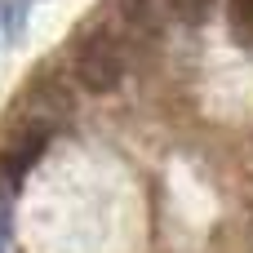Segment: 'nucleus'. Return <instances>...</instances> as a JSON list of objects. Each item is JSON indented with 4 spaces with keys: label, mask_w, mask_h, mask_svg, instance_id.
Listing matches in <instances>:
<instances>
[{
    "label": "nucleus",
    "mask_w": 253,
    "mask_h": 253,
    "mask_svg": "<svg viewBox=\"0 0 253 253\" xmlns=\"http://www.w3.org/2000/svg\"><path fill=\"white\" fill-rule=\"evenodd\" d=\"M227 27H231V40L253 53V0H227Z\"/></svg>",
    "instance_id": "obj_3"
},
{
    "label": "nucleus",
    "mask_w": 253,
    "mask_h": 253,
    "mask_svg": "<svg viewBox=\"0 0 253 253\" xmlns=\"http://www.w3.org/2000/svg\"><path fill=\"white\" fill-rule=\"evenodd\" d=\"M0 27H4V40L22 36V4L18 0H0Z\"/></svg>",
    "instance_id": "obj_5"
},
{
    "label": "nucleus",
    "mask_w": 253,
    "mask_h": 253,
    "mask_svg": "<svg viewBox=\"0 0 253 253\" xmlns=\"http://www.w3.org/2000/svg\"><path fill=\"white\" fill-rule=\"evenodd\" d=\"M44 147H49V125H44V120L18 125V129L0 142V187H4V191H18V182L31 173V165L40 160Z\"/></svg>",
    "instance_id": "obj_2"
},
{
    "label": "nucleus",
    "mask_w": 253,
    "mask_h": 253,
    "mask_svg": "<svg viewBox=\"0 0 253 253\" xmlns=\"http://www.w3.org/2000/svg\"><path fill=\"white\" fill-rule=\"evenodd\" d=\"M169 9H173V18H178V22L196 27V22H205V18H209L213 0H169Z\"/></svg>",
    "instance_id": "obj_4"
},
{
    "label": "nucleus",
    "mask_w": 253,
    "mask_h": 253,
    "mask_svg": "<svg viewBox=\"0 0 253 253\" xmlns=\"http://www.w3.org/2000/svg\"><path fill=\"white\" fill-rule=\"evenodd\" d=\"M76 80L89 93H111L125 80V49L116 44V36L93 31L76 44Z\"/></svg>",
    "instance_id": "obj_1"
},
{
    "label": "nucleus",
    "mask_w": 253,
    "mask_h": 253,
    "mask_svg": "<svg viewBox=\"0 0 253 253\" xmlns=\"http://www.w3.org/2000/svg\"><path fill=\"white\" fill-rule=\"evenodd\" d=\"M9 196H13V191H4V187H0V253H9V245H13V227H9Z\"/></svg>",
    "instance_id": "obj_6"
}]
</instances>
